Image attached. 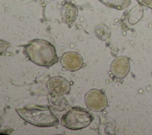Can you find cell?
Returning a JSON list of instances; mask_svg holds the SVG:
<instances>
[{"mask_svg":"<svg viewBox=\"0 0 152 135\" xmlns=\"http://www.w3.org/2000/svg\"><path fill=\"white\" fill-rule=\"evenodd\" d=\"M23 54L27 59L41 67H51L58 61L55 46L43 39L30 41L24 46Z\"/></svg>","mask_w":152,"mask_h":135,"instance_id":"obj_1","label":"cell"},{"mask_svg":"<svg viewBox=\"0 0 152 135\" xmlns=\"http://www.w3.org/2000/svg\"><path fill=\"white\" fill-rule=\"evenodd\" d=\"M19 116L27 123L39 127L58 125L59 120L48 106L30 105L15 109Z\"/></svg>","mask_w":152,"mask_h":135,"instance_id":"obj_2","label":"cell"},{"mask_svg":"<svg viewBox=\"0 0 152 135\" xmlns=\"http://www.w3.org/2000/svg\"><path fill=\"white\" fill-rule=\"evenodd\" d=\"M93 120V115L86 109L74 106L69 108L63 115L61 124L68 129L78 130L88 127Z\"/></svg>","mask_w":152,"mask_h":135,"instance_id":"obj_3","label":"cell"},{"mask_svg":"<svg viewBox=\"0 0 152 135\" xmlns=\"http://www.w3.org/2000/svg\"><path fill=\"white\" fill-rule=\"evenodd\" d=\"M84 102L87 108L94 112H101L107 106V99L104 93L97 89L88 91L84 97Z\"/></svg>","mask_w":152,"mask_h":135,"instance_id":"obj_4","label":"cell"},{"mask_svg":"<svg viewBox=\"0 0 152 135\" xmlns=\"http://www.w3.org/2000/svg\"><path fill=\"white\" fill-rule=\"evenodd\" d=\"M46 87L49 94L52 97L61 96L68 94L71 89L69 81L60 76L50 78L46 82Z\"/></svg>","mask_w":152,"mask_h":135,"instance_id":"obj_5","label":"cell"},{"mask_svg":"<svg viewBox=\"0 0 152 135\" xmlns=\"http://www.w3.org/2000/svg\"><path fill=\"white\" fill-rule=\"evenodd\" d=\"M130 70L129 60L125 56H119L115 58L111 63L110 72L117 79H124Z\"/></svg>","mask_w":152,"mask_h":135,"instance_id":"obj_6","label":"cell"},{"mask_svg":"<svg viewBox=\"0 0 152 135\" xmlns=\"http://www.w3.org/2000/svg\"><path fill=\"white\" fill-rule=\"evenodd\" d=\"M60 62L65 70L76 71L83 67V59L81 55L76 52H67L61 56Z\"/></svg>","mask_w":152,"mask_h":135,"instance_id":"obj_7","label":"cell"},{"mask_svg":"<svg viewBox=\"0 0 152 135\" xmlns=\"http://www.w3.org/2000/svg\"><path fill=\"white\" fill-rule=\"evenodd\" d=\"M77 8L72 4H66L61 10V16L63 21L67 24L72 23L77 15Z\"/></svg>","mask_w":152,"mask_h":135,"instance_id":"obj_8","label":"cell"},{"mask_svg":"<svg viewBox=\"0 0 152 135\" xmlns=\"http://www.w3.org/2000/svg\"><path fill=\"white\" fill-rule=\"evenodd\" d=\"M144 9L141 5H136L132 8L128 14V21L131 25L137 24L142 17Z\"/></svg>","mask_w":152,"mask_h":135,"instance_id":"obj_9","label":"cell"},{"mask_svg":"<svg viewBox=\"0 0 152 135\" xmlns=\"http://www.w3.org/2000/svg\"><path fill=\"white\" fill-rule=\"evenodd\" d=\"M107 6L118 10H122L127 8L131 3V0H99Z\"/></svg>","mask_w":152,"mask_h":135,"instance_id":"obj_10","label":"cell"},{"mask_svg":"<svg viewBox=\"0 0 152 135\" xmlns=\"http://www.w3.org/2000/svg\"><path fill=\"white\" fill-rule=\"evenodd\" d=\"M95 33L97 37L102 40H106L110 37V30L104 24L98 26L96 29Z\"/></svg>","mask_w":152,"mask_h":135,"instance_id":"obj_11","label":"cell"},{"mask_svg":"<svg viewBox=\"0 0 152 135\" xmlns=\"http://www.w3.org/2000/svg\"><path fill=\"white\" fill-rule=\"evenodd\" d=\"M138 4L152 10V0H137Z\"/></svg>","mask_w":152,"mask_h":135,"instance_id":"obj_12","label":"cell"}]
</instances>
